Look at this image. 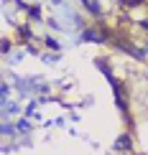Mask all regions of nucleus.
I'll return each instance as SVG.
<instances>
[{
  "mask_svg": "<svg viewBox=\"0 0 148 155\" xmlns=\"http://www.w3.org/2000/svg\"><path fill=\"white\" fill-rule=\"evenodd\" d=\"M43 61H46V64H56V61H59V56H54V54H49V56H43Z\"/></svg>",
  "mask_w": 148,
  "mask_h": 155,
  "instance_id": "10",
  "label": "nucleus"
},
{
  "mask_svg": "<svg viewBox=\"0 0 148 155\" xmlns=\"http://www.w3.org/2000/svg\"><path fill=\"white\" fill-rule=\"evenodd\" d=\"M21 59H23V51H15V54H10V59H8V61H10V64H15V61H21Z\"/></svg>",
  "mask_w": 148,
  "mask_h": 155,
  "instance_id": "7",
  "label": "nucleus"
},
{
  "mask_svg": "<svg viewBox=\"0 0 148 155\" xmlns=\"http://www.w3.org/2000/svg\"><path fill=\"white\" fill-rule=\"evenodd\" d=\"M128 147H130V137L128 135H120L118 143H115V150H128Z\"/></svg>",
  "mask_w": 148,
  "mask_h": 155,
  "instance_id": "2",
  "label": "nucleus"
},
{
  "mask_svg": "<svg viewBox=\"0 0 148 155\" xmlns=\"http://www.w3.org/2000/svg\"><path fill=\"white\" fill-rule=\"evenodd\" d=\"M82 41H95L97 43V41H102V36H97L95 31H84V33H82Z\"/></svg>",
  "mask_w": 148,
  "mask_h": 155,
  "instance_id": "5",
  "label": "nucleus"
},
{
  "mask_svg": "<svg viewBox=\"0 0 148 155\" xmlns=\"http://www.w3.org/2000/svg\"><path fill=\"white\" fill-rule=\"evenodd\" d=\"M31 130V125L26 120H21V122H15V132H28Z\"/></svg>",
  "mask_w": 148,
  "mask_h": 155,
  "instance_id": "6",
  "label": "nucleus"
},
{
  "mask_svg": "<svg viewBox=\"0 0 148 155\" xmlns=\"http://www.w3.org/2000/svg\"><path fill=\"white\" fill-rule=\"evenodd\" d=\"M8 97H10V87H8V84H3V87H0V104H5V102H10Z\"/></svg>",
  "mask_w": 148,
  "mask_h": 155,
  "instance_id": "3",
  "label": "nucleus"
},
{
  "mask_svg": "<svg viewBox=\"0 0 148 155\" xmlns=\"http://www.w3.org/2000/svg\"><path fill=\"white\" fill-rule=\"evenodd\" d=\"M13 132H15V127L5 122V125H3V135H5V137H8V135H13Z\"/></svg>",
  "mask_w": 148,
  "mask_h": 155,
  "instance_id": "8",
  "label": "nucleus"
},
{
  "mask_svg": "<svg viewBox=\"0 0 148 155\" xmlns=\"http://www.w3.org/2000/svg\"><path fill=\"white\" fill-rule=\"evenodd\" d=\"M46 46H49V48H54V51H59V48H61V46H59V43H56V41H54V38H46Z\"/></svg>",
  "mask_w": 148,
  "mask_h": 155,
  "instance_id": "9",
  "label": "nucleus"
},
{
  "mask_svg": "<svg viewBox=\"0 0 148 155\" xmlns=\"http://www.w3.org/2000/svg\"><path fill=\"white\" fill-rule=\"evenodd\" d=\"M82 3H84L87 5V8H89V13H95V15H100V3H95V0H82Z\"/></svg>",
  "mask_w": 148,
  "mask_h": 155,
  "instance_id": "4",
  "label": "nucleus"
},
{
  "mask_svg": "<svg viewBox=\"0 0 148 155\" xmlns=\"http://www.w3.org/2000/svg\"><path fill=\"white\" fill-rule=\"evenodd\" d=\"M51 3H54V5H64V0H51Z\"/></svg>",
  "mask_w": 148,
  "mask_h": 155,
  "instance_id": "11",
  "label": "nucleus"
},
{
  "mask_svg": "<svg viewBox=\"0 0 148 155\" xmlns=\"http://www.w3.org/2000/svg\"><path fill=\"white\" fill-rule=\"evenodd\" d=\"M18 112H21V104H18V102H5L3 104V117L5 120H8L10 114H18Z\"/></svg>",
  "mask_w": 148,
  "mask_h": 155,
  "instance_id": "1",
  "label": "nucleus"
}]
</instances>
